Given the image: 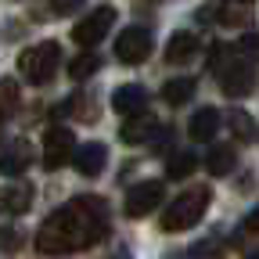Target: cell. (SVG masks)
Segmentation results:
<instances>
[{
  "label": "cell",
  "mask_w": 259,
  "mask_h": 259,
  "mask_svg": "<svg viewBox=\"0 0 259 259\" xmlns=\"http://www.w3.org/2000/svg\"><path fill=\"white\" fill-rule=\"evenodd\" d=\"M112 25H115V8L105 4V8L90 11V15L72 29V40H76L79 47H97V44L108 36V29H112Z\"/></svg>",
  "instance_id": "obj_8"
},
{
  "label": "cell",
  "mask_w": 259,
  "mask_h": 259,
  "mask_svg": "<svg viewBox=\"0 0 259 259\" xmlns=\"http://www.w3.org/2000/svg\"><path fill=\"white\" fill-rule=\"evenodd\" d=\"M162 97H166V105H173V108L187 105L194 97V79H169L166 87H162Z\"/></svg>",
  "instance_id": "obj_20"
},
{
  "label": "cell",
  "mask_w": 259,
  "mask_h": 259,
  "mask_svg": "<svg viewBox=\"0 0 259 259\" xmlns=\"http://www.w3.org/2000/svg\"><path fill=\"white\" fill-rule=\"evenodd\" d=\"M194 166H198L194 151H177V155H169L166 177H169V180H184V177H191V173H194Z\"/></svg>",
  "instance_id": "obj_21"
},
{
  "label": "cell",
  "mask_w": 259,
  "mask_h": 259,
  "mask_svg": "<svg viewBox=\"0 0 259 259\" xmlns=\"http://www.w3.org/2000/svg\"><path fill=\"white\" fill-rule=\"evenodd\" d=\"M97 69H101V54H94V51H83L69 61V76L79 83V79H90Z\"/></svg>",
  "instance_id": "obj_19"
},
{
  "label": "cell",
  "mask_w": 259,
  "mask_h": 259,
  "mask_svg": "<svg viewBox=\"0 0 259 259\" xmlns=\"http://www.w3.org/2000/svg\"><path fill=\"white\" fill-rule=\"evenodd\" d=\"M248 259H259V252H252V255H248Z\"/></svg>",
  "instance_id": "obj_28"
},
{
  "label": "cell",
  "mask_w": 259,
  "mask_h": 259,
  "mask_svg": "<svg viewBox=\"0 0 259 259\" xmlns=\"http://www.w3.org/2000/svg\"><path fill=\"white\" fill-rule=\"evenodd\" d=\"M169 259H180V255H169Z\"/></svg>",
  "instance_id": "obj_29"
},
{
  "label": "cell",
  "mask_w": 259,
  "mask_h": 259,
  "mask_svg": "<svg viewBox=\"0 0 259 259\" xmlns=\"http://www.w3.org/2000/svg\"><path fill=\"white\" fill-rule=\"evenodd\" d=\"M252 0H223L220 4V11H216V18H220V25H227V29H238V25H245L248 18H252Z\"/></svg>",
  "instance_id": "obj_15"
},
{
  "label": "cell",
  "mask_w": 259,
  "mask_h": 259,
  "mask_svg": "<svg viewBox=\"0 0 259 259\" xmlns=\"http://www.w3.org/2000/svg\"><path fill=\"white\" fill-rule=\"evenodd\" d=\"M155 130H158V122H155L151 115L130 119V122L122 126V141H126V144H144V141H151V137H155Z\"/></svg>",
  "instance_id": "obj_17"
},
{
  "label": "cell",
  "mask_w": 259,
  "mask_h": 259,
  "mask_svg": "<svg viewBox=\"0 0 259 259\" xmlns=\"http://www.w3.org/2000/svg\"><path fill=\"white\" fill-rule=\"evenodd\" d=\"M58 61H61V47H58L54 40H44V44H32L29 51H22V58H18V72H22V79L44 87V83L54 79Z\"/></svg>",
  "instance_id": "obj_3"
},
{
  "label": "cell",
  "mask_w": 259,
  "mask_h": 259,
  "mask_svg": "<svg viewBox=\"0 0 259 259\" xmlns=\"http://www.w3.org/2000/svg\"><path fill=\"white\" fill-rule=\"evenodd\" d=\"M194 54H198V36H194L191 29H177L173 36H169V44H166V61L184 65V61H191Z\"/></svg>",
  "instance_id": "obj_11"
},
{
  "label": "cell",
  "mask_w": 259,
  "mask_h": 259,
  "mask_svg": "<svg viewBox=\"0 0 259 259\" xmlns=\"http://www.w3.org/2000/svg\"><path fill=\"white\" fill-rule=\"evenodd\" d=\"M83 4H87V0H47V11H51L54 18H69V15H76Z\"/></svg>",
  "instance_id": "obj_24"
},
{
  "label": "cell",
  "mask_w": 259,
  "mask_h": 259,
  "mask_svg": "<svg viewBox=\"0 0 259 259\" xmlns=\"http://www.w3.org/2000/svg\"><path fill=\"white\" fill-rule=\"evenodd\" d=\"M191 259H223V241H216V238H202V241H194Z\"/></svg>",
  "instance_id": "obj_22"
},
{
  "label": "cell",
  "mask_w": 259,
  "mask_h": 259,
  "mask_svg": "<svg viewBox=\"0 0 259 259\" xmlns=\"http://www.w3.org/2000/svg\"><path fill=\"white\" fill-rule=\"evenodd\" d=\"M245 231H248V234H259V205L245 216Z\"/></svg>",
  "instance_id": "obj_27"
},
{
  "label": "cell",
  "mask_w": 259,
  "mask_h": 259,
  "mask_svg": "<svg viewBox=\"0 0 259 259\" xmlns=\"http://www.w3.org/2000/svg\"><path fill=\"white\" fill-rule=\"evenodd\" d=\"M162 202H166V184H162V180H141L137 187L126 191V205H122V212H126L130 220H141V216L155 212Z\"/></svg>",
  "instance_id": "obj_5"
},
{
  "label": "cell",
  "mask_w": 259,
  "mask_h": 259,
  "mask_svg": "<svg viewBox=\"0 0 259 259\" xmlns=\"http://www.w3.org/2000/svg\"><path fill=\"white\" fill-rule=\"evenodd\" d=\"M238 54V51H234ZM227 58V65L223 69H216L212 76L220 79V90L227 94V97H245V94H252V87H255V72H252V61L241 54V58Z\"/></svg>",
  "instance_id": "obj_4"
},
{
  "label": "cell",
  "mask_w": 259,
  "mask_h": 259,
  "mask_svg": "<svg viewBox=\"0 0 259 259\" xmlns=\"http://www.w3.org/2000/svg\"><path fill=\"white\" fill-rule=\"evenodd\" d=\"M29 162H32V148L25 141H15V148H8L4 155H0V173L4 177H18L29 169Z\"/></svg>",
  "instance_id": "obj_12"
},
{
  "label": "cell",
  "mask_w": 259,
  "mask_h": 259,
  "mask_svg": "<svg viewBox=\"0 0 259 259\" xmlns=\"http://www.w3.org/2000/svg\"><path fill=\"white\" fill-rule=\"evenodd\" d=\"M209 202H212V191H209L205 184H198V187L184 191L180 198H173V202L166 205V212H162V231H166V234L191 231V227H194V223H198V220L205 216Z\"/></svg>",
  "instance_id": "obj_2"
},
{
  "label": "cell",
  "mask_w": 259,
  "mask_h": 259,
  "mask_svg": "<svg viewBox=\"0 0 259 259\" xmlns=\"http://www.w3.org/2000/svg\"><path fill=\"white\" fill-rule=\"evenodd\" d=\"M65 162H76V137L69 126H51L44 134V166L61 169Z\"/></svg>",
  "instance_id": "obj_7"
},
{
  "label": "cell",
  "mask_w": 259,
  "mask_h": 259,
  "mask_svg": "<svg viewBox=\"0 0 259 259\" xmlns=\"http://www.w3.org/2000/svg\"><path fill=\"white\" fill-rule=\"evenodd\" d=\"M18 105H22V87L11 76H4V79H0V122L11 119L18 112Z\"/></svg>",
  "instance_id": "obj_18"
},
{
  "label": "cell",
  "mask_w": 259,
  "mask_h": 259,
  "mask_svg": "<svg viewBox=\"0 0 259 259\" xmlns=\"http://www.w3.org/2000/svg\"><path fill=\"white\" fill-rule=\"evenodd\" d=\"M205 166H209L212 177H227V173H234V166H238V151L231 144H216L209 151V158H205Z\"/></svg>",
  "instance_id": "obj_16"
},
{
  "label": "cell",
  "mask_w": 259,
  "mask_h": 259,
  "mask_svg": "<svg viewBox=\"0 0 259 259\" xmlns=\"http://www.w3.org/2000/svg\"><path fill=\"white\" fill-rule=\"evenodd\" d=\"M238 51L248 58V61H259V32H245L238 40Z\"/></svg>",
  "instance_id": "obj_25"
},
{
  "label": "cell",
  "mask_w": 259,
  "mask_h": 259,
  "mask_svg": "<svg viewBox=\"0 0 259 259\" xmlns=\"http://www.w3.org/2000/svg\"><path fill=\"white\" fill-rule=\"evenodd\" d=\"M112 231L108 202L97 194H79L69 205L54 209L36 231V252L40 255H72L79 248L97 245Z\"/></svg>",
  "instance_id": "obj_1"
},
{
  "label": "cell",
  "mask_w": 259,
  "mask_h": 259,
  "mask_svg": "<svg viewBox=\"0 0 259 259\" xmlns=\"http://www.w3.org/2000/svg\"><path fill=\"white\" fill-rule=\"evenodd\" d=\"M144 105H148V90L137 87V83H126V87H119V90L112 94V108H115L119 115H137Z\"/></svg>",
  "instance_id": "obj_10"
},
{
  "label": "cell",
  "mask_w": 259,
  "mask_h": 259,
  "mask_svg": "<svg viewBox=\"0 0 259 259\" xmlns=\"http://www.w3.org/2000/svg\"><path fill=\"white\" fill-rule=\"evenodd\" d=\"M216 130H220V112L216 108H198V112L191 115L187 134H191V141H212Z\"/></svg>",
  "instance_id": "obj_13"
},
{
  "label": "cell",
  "mask_w": 259,
  "mask_h": 259,
  "mask_svg": "<svg viewBox=\"0 0 259 259\" xmlns=\"http://www.w3.org/2000/svg\"><path fill=\"white\" fill-rule=\"evenodd\" d=\"M32 205V184L29 180H15L0 187V212L4 216H22Z\"/></svg>",
  "instance_id": "obj_9"
},
{
  "label": "cell",
  "mask_w": 259,
  "mask_h": 259,
  "mask_svg": "<svg viewBox=\"0 0 259 259\" xmlns=\"http://www.w3.org/2000/svg\"><path fill=\"white\" fill-rule=\"evenodd\" d=\"M105 158H108L105 144H79V151H76V169H79L83 177H97V173L105 169Z\"/></svg>",
  "instance_id": "obj_14"
},
{
  "label": "cell",
  "mask_w": 259,
  "mask_h": 259,
  "mask_svg": "<svg viewBox=\"0 0 259 259\" xmlns=\"http://www.w3.org/2000/svg\"><path fill=\"white\" fill-rule=\"evenodd\" d=\"M18 231H11V227H0V252H18Z\"/></svg>",
  "instance_id": "obj_26"
},
{
  "label": "cell",
  "mask_w": 259,
  "mask_h": 259,
  "mask_svg": "<svg viewBox=\"0 0 259 259\" xmlns=\"http://www.w3.org/2000/svg\"><path fill=\"white\" fill-rule=\"evenodd\" d=\"M155 47V36H151V29L144 25H130L119 32V40H115V58L122 65H141Z\"/></svg>",
  "instance_id": "obj_6"
},
{
  "label": "cell",
  "mask_w": 259,
  "mask_h": 259,
  "mask_svg": "<svg viewBox=\"0 0 259 259\" xmlns=\"http://www.w3.org/2000/svg\"><path fill=\"white\" fill-rule=\"evenodd\" d=\"M227 122H231V130H234L238 141H252V119H248V112H231Z\"/></svg>",
  "instance_id": "obj_23"
}]
</instances>
